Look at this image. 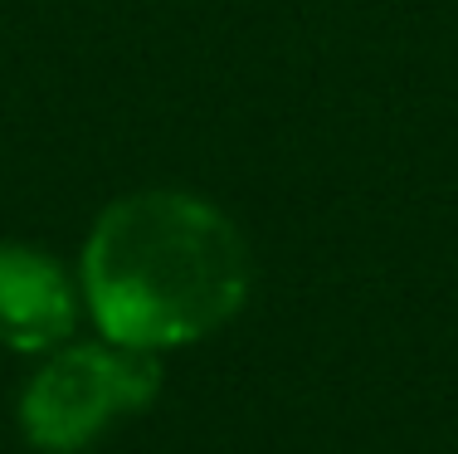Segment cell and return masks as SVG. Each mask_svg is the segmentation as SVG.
<instances>
[{
	"mask_svg": "<svg viewBox=\"0 0 458 454\" xmlns=\"http://www.w3.org/2000/svg\"><path fill=\"white\" fill-rule=\"evenodd\" d=\"M79 303L59 259L30 244H0V342L15 352H49L73 332Z\"/></svg>",
	"mask_w": 458,
	"mask_h": 454,
	"instance_id": "3",
	"label": "cell"
},
{
	"mask_svg": "<svg viewBox=\"0 0 458 454\" xmlns=\"http://www.w3.org/2000/svg\"><path fill=\"white\" fill-rule=\"evenodd\" d=\"M161 386L157 352L83 342L54 352L20 396V425L39 450H83L113 415L141 410Z\"/></svg>",
	"mask_w": 458,
	"mask_h": 454,
	"instance_id": "2",
	"label": "cell"
},
{
	"mask_svg": "<svg viewBox=\"0 0 458 454\" xmlns=\"http://www.w3.org/2000/svg\"><path fill=\"white\" fill-rule=\"evenodd\" d=\"M83 298L107 342L181 347L225 328L249 298V244L191 191H132L83 244Z\"/></svg>",
	"mask_w": 458,
	"mask_h": 454,
	"instance_id": "1",
	"label": "cell"
}]
</instances>
